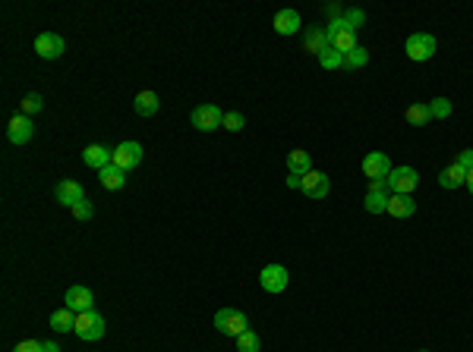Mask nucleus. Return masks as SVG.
I'll return each instance as SVG.
<instances>
[{
  "instance_id": "nucleus-1",
  "label": "nucleus",
  "mask_w": 473,
  "mask_h": 352,
  "mask_svg": "<svg viewBox=\"0 0 473 352\" xmlns=\"http://www.w3.org/2000/svg\"><path fill=\"white\" fill-rule=\"evenodd\" d=\"M325 32H329V44L335 51H341V54H347V51L357 48V28H350V22L344 19V16H335Z\"/></svg>"
},
{
  "instance_id": "nucleus-2",
  "label": "nucleus",
  "mask_w": 473,
  "mask_h": 352,
  "mask_svg": "<svg viewBox=\"0 0 473 352\" xmlns=\"http://www.w3.org/2000/svg\"><path fill=\"white\" fill-rule=\"evenodd\" d=\"M76 337L85 340V343H95V340L104 337V318L92 308V312H83V315H76Z\"/></svg>"
},
{
  "instance_id": "nucleus-3",
  "label": "nucleus",
  "mask_w": 473,
  "mask_h": 352,
  "mask_svg": "<svg viewBox=\"0 0 473 352\" xmlns=\"http://www.w3.org/2000/svg\"><path fill=\"white\" fill-rule=\"evenodd\" d=\"M215 327H218L224 337H240L243 331H249V321L240 308H221V312L215 315Z\"/></svg>"
},
{
  "instance_id": "nucleus-4",
  "label": "nucleus",
  "mask_w": 473,
  "mask_h": 352,
  "mask_svg": "<svg viewBox=\"0 0 473 352\" xmlns=\"http://www.w3.org/2000/svg\"><path fill=\"white\" fill-rule=\"evenodd\" d=\"M192 126L199 129V132H215V129L224 126V114H221L218 104H199V107L192 110Z\"/></svg>"
},
{
  "instance_id": "nucleus-5",
  "label": "nucleus",
  "mask_w": 473,
  "mask_h": 352,
  "mask_svg": "<svg viewBox=\"0 0 473 352\" xmlns=\"http://www.w3.org/2000/svg\"><path fill=\"white\" fill-rule=\"evenodd\" d=\"M385 183H388L391 195H410L420 186V173L413 167H398V170H391Z\"/></svg>"
},
{
  "instance_id": "nucleus-6",
  "label": "nucleus",
  "mask_w": 473,
  "mask_h": 352,
  "mask_svg": "<svg viewBox=\"0 0 473 352\" xmlns=\"http://www.w3.org/2000/svg\"><path fill=\"white\" fill-rule=\"evenodd\" d=\"M404 51H407V57H410V60H417V63L432 60V54H435V38H432V35H426V32H417V35H410V38H407Z\"/></svg>"
},
{
  "instance_id": "nucleus-7",
  "label": "nucleus",
  "mask_w": 473,
  "mask_h": 352,
  "mask_svg": "<svg viewBox=\"0 0 473 352\" xmlns=\"http://www.w3.org/2000/svg\"><path fill=\"white\" fill-rule=\"evenodd\" d=\"M300 189H303V195H306V198H313V202H322V198L329 195L331 183H329V176H325L322 170H309V173L300 179Z\"/></svg>"
},
{
  "instance_id": "nucleus-8",
  "label": "nucleus",
  "mask_w": 473,
  "mask_h": 352,
  "mask_svg": "<svg viewBox=\"0 0 473 352\" xmlns=\"http://www.w3.org/2000/svg\"><path fill=\"white\" fill-rule=\"evenodd\" d=\"M391 173V161L382 151H372L363 157V176H370V183H385Z\"/></svg>"
},
{
  "instance_id": "nucleus-9",
  "label": "nucleus",
  "mask_w": 473,
  "mask_h": 352,
  "mask_svg": "<svg viewBox=\"0 0 473 352\" xmlns=\"http://www.w3.org/2000/svg\"><path fill=\"white\" fill-rule=\"evenodd\" d=\"M259 283L265 292H284L288 290V267L284 264H265L259 274Z\"/></svg>"
},
{
  "instance_id": "nucleus-10",
  "label": "nucleus",
  "mask_w": 473,
  "mask_h": 352,
  "mask_svg": "<svg viewBox=\"0 0 473 352\" xmlns=\"http://www.w3.org/2000/svg\"><path fill=\"white\" fill-rule=\"evenodd\" d=\"M142 155L145 151H142V145L139 142H120L114 148V164L120 170H136L139 164H142Z\"/></svg>"
},
{
  "instance_id": "nucleus-11",
  "label": "nucleus",
  "mask_w": 473,
  "mask_h": 352,
  "mask_svg": "<svg viewBox=\"0 0 473 352\" xmlns=\"http://www.w3.org/2000/svg\"><path fill=\"white\" fill-rule=\"evenodd\" d=\"M63 51H67V41L54 32H42L38 38H35V54L44 57V60H57Z\"/></svg>"
},
{
  "instance_id": "nucleus-12",
  "label": "nucleus",
  "mask_w": 473,
  "mask_h": 352,
  "mask_svg": "<svg viewBox=\"0 0 473 352\" xmlns=\"http://www.w3.org/2000/svg\"><path fill=\"white\" fill-rule=\"evenodd\" d=\"M388 202H391V192L388 183H370V192L363 198V208L370 214H388Z\"/></svg>"
},
{
  "instance_id": "nucleus-13",
  "label": "nucleus",
  "mask_w": 473,
  "mask_h": 352,
  "mask_svg": "<svg viewBox=\"0 0 473 352\" xmlns=\"http://www.w3.org/2000/svg\"><path fill=\"white\" fill-rule=\"evenodd\" d=\"M32 136H35V126H32V120H28L26 114L10 116V123H7V139H10V142H13V145H26Z\"/></svg>"
},
{
  "instance_id": "nucleus-14",
  "label": "nucleus",
  "mask_w": 473,
  "mask_h": 352,
  "mask_svg": "<svg viewBox=\"0 0 473 352\" xmlns=\"http://www.w3.org/2000/svg\"><path fill=\"white\" fill-rule=\"evenodd\" d=\"M63 302H67L69 312L83 315V312H92V302H95V296H92L89 286H69L67 296H63Z\"/></svg>"
},
{
  "instance_id": "nucleus-15",
  "label": "nucleus",
  "mask_w": 473,
  "mask_h": 352,
  "mask_svg": "<svg viewBox=\"0 0 473 352\" xmlns=\"http://www.w3.org/2000/svg\"><path fill=\"white\" fill-rule=\"evenodd\" d=\"M54 198L63 204V208H76L79 202H85V189L76 183V179H63V183H57Z\"/></svg>"
},
{
  "instance_id": "nucleus-16",
  "label": "nucleus",
  "mask_w": 473,
  "mask_h": 352,
  "mask_svg": "<svg viewBox=\"0 0 473 352\" xmlns=\"http://www.w3.org/2000/svg\"><path fill=\"white\" fill-rule=\"evenodd\" d=\"M83 161H85V167H92V170L101 173L108 164H114V151L104 148V145H89V148L83 151Z\"/></svg>"
},
{
  "instance_id": "nucleus-17",
  "label": "nucleus",
  "mask_w": 473,
  "mask_h": 352,
  "mask_svg": "<svg viewBox=\"0 0 473 352\" xmlns=\"http://www.w3.org/2000/svg\"><path fill=\"white\" fill-rule=\"evenodd\" d=\"M300 13L297 10H281V13L274 16V32L278 35H297L300 32Z\"/></svg>"
},
{
  "instance_id": "nucleus-18",
  "label": "nucleus",
  "mask_w": 473,
  "mask_h": 352,
  "mask_svg": "<svg viewBox=\"0 0 473 352\" xmlns=\"http://www.w3.org/2000/svg\"><path fill=\"white\" fill-rule=\"evenodd\" d=\"M439 186L442 189H460V186H467V170L458 167V164H448L439 173Z\"/></svg>"
},
{
  "instance_id": "nucleus-19",
  "label": "nucleus",
  "mask_w": 473,
  "mask_h": 352,
  "mask_svg": "<svg viewBox=\"0 0 473 352\" xmlns=\"http://www.w3.org/2000/svg\"><path fill=\"white\" fill-rule=\"evenodd\" d=\"M98 179H101L104 189L117 192V189H124V186H126V170H120L117 164H108V167L98 173Z\"/></svg>"
},
{
  "instance_id": "nucleus-20",
  "label": "nucleus",
  "mask_w": 473,
  "mask_h": 352,
  "mask_svg": "<svg viewBox=\"0 0 473 352\" xmlns=\"http://www.w3.org/2000/svg\"><path fill=\"white\" fill-rule=\"evenodd\" d=\"M288 170H290V176H306L309 170H313V161H309V151H303V148H294L288 155Z\"/></svg>"
},
{
  "instance_id": "nucleus-21",
  "label": "nucleus",
  "mask_w": 473,
  "mask_h": 352,
  "mask_svg": "<svg viewBox=\"0 0 473 352\" xmlns=\"http://www.w3.org/2000/svg\"><path fill=\"white\" fill-rule=\"evenodd\" d=\"M413 211H417V202H413V195H391L388 202V214L391 217H413Z\"/></svg>"
},
{
  "instance_id": "nucleus-22",
  "label": "nucleus",
  "mask_w": 473,
  "mask_h": 352,
  "mask_svg": "<svg viewBox=\"0 0 473 352\" xmlns=\"http://www.w3.org/2000/svg\"><path fill=\"white\" fill-rule=\"evenodd\" d=\"M133 107H136L139 116H155L158 107H161V101H158L155 91H139L136 101H133Z\"/></svg>"
},
{
  "instance_id": "nucleus-23",
  "label": "nucleus",
  "mask_w": 473,
  "mask_h": 352,
  "mask_svg": "<svg viewBox=\"0 0 473 352\" xmlns=\"http://www.w3.org/2000/svg\"><path fill=\"white\" fill-rule=\"evenodd\" d=\"M51 331H57V333L76 331V312H69V308H57V312L51 315Z\"/></svg>"
},
{
  "instance_id": "nucleus-24",
  "label": "nucleus",
  "mask_w": 473,
  "mask_h": 352,
  "mask_svg": "<svg viewBox=\"0 0 473 352\" xmlns=\"http://www.w3.org/2000/svg\"><path fill=\"white\" fill-rule=\"evenodd\" d=\"M325 48H331V44H329V32H325V28H309V32H306V51H313V54L319 57Z\"/></svg>"
},
{
  "instance_id": "nucleus-25",
  "label": "nucleus",
  "mask_w": 473,
  "mask_h": 352,
  "mask_svg": "<svg viewBox=\"0 0 473 352\" xmlns=\"http://www.w3.org/2000/svg\"><path fill=\"white\" fill-rule=\"evenodd\" d=\"M366 63H370V51H366L363 44H357L354 51L344 54V69H360V67H366Z\"/></svg>"
},
{
  "instance_id": "nucleus-26",
  "label": "nucleus",
  "mask_w": 473,
  "mask_h": 352,
  "mask_svg": "<svg viewBox=\"0 0 473 352\" xmlns=\"http://www.w3.org/2000/svg\"><path fill=\"white\" fill-rule=\"evenodd\" d=\"M404 116H407V123H410V126H426V123L432 120V114H429V104H410Z\"/></svg>"
},
{
  "instance_id": "nucleus-27",
  "label": "nucleus",
  "mask_w": 473,
  "mask_h": 352,
  "mask_svg": "<svg viewBox=\"0 0 473 352\" xmlns=\"http://www.w3.org/2000/svg\"><path fill=\"white\" fill-rule=\"evenodd\" d=\"M259 346H262V340L256 331H243L240 337H237V349L240 352H259Z\"/></svg>"
},
{
  "instance_id": "nucleus-28",
  "label": "nucleus",
  "mask_w": 473,
  "mask_h": 352,
  "mask_svg": "<svg viewBox=\"0 0 473 352\" xmlns=\"http://www.w3.org/2000/svg\"><path fill=\"white\" fill-rule=\"evenodd\" d=\"M319 63H322L325 69H344V54L335 48H325L322 54H319Z\"/></svg>"
},
{
  "instance_id": "nucleus-29",
  "label": "nucleus",
  "mask_w": 473,
  "mask_h": 352,
  "mask_svg": "<svg viewBox=\"0 0 473 352\" xmlns=\"http://www.w3.org/2000/svg\"><path fill=\"white\" fill-rule=\"evenodd\" d=\"M429 114H432V120H448V116H451V101H448V98H432Z\"/></svg>"
},
{
  "instance_id": "nucleus-30",
  "label": "nucleus",
  "mask_w": 473,
  "mask_h": 352,
  "mask_svg": "<svg viewBox=\"0 0 473 352\" xmlns=\"http://www.w3.org/2000/svg\"><path fill=\"white\" fill-rule=\"evenodd\" d=\"M44 107V98L42 95H38V91H28V95L26 98H22V114H38V110H42Z\"/></svg>"
},
{
  "instance_id": "nucleus-31",
  "label": "nucleus",
  "mask_w": 473,
  "mask_h": 352,
  "mask_svg": "<svg viewBox=\"0 0 473 352\" xmlns=\"http://www.w3.org/2000/svg\"><path fill=\"white\" fill-rule=\"evenodd\" d=\"M69 211H73L76 220H92V217H95V204H92L89 198H85V202H79L76 208H69Z\"/></svg>"
},
{
  "instance_id": "nucleus-32",
  "label": "nucleus",
  "mask_w": 473,
  "mask_h": 352,
  "mask_svg": "<svg viewBox=\"0 0 473 352\" xmlns=\"http://www.w3.org/2000/svg\"><path fill=\"white\" fill-rule=\"evenodd\" d=\"M243 126H247L243 114H237V110H233V114H224V129H227V132H240Z\"/></svg>"
},
{
  "instance_id": "nucleus-33",
  "label": "nucleus",
  "mask_w": 473,
  "mask_h": 352,
  "mask_svg": "<svg viewBox=\"0 0 473 352\" xmlns=\"http://www.w3.org/2000/svg\"><path fill=\"white\" fill-rule=\"evenodd\" d=\"M13 352H44V343L42 340H22V343H16Z\"/></svg>"
},
{
  "instance_id": "nucleus-34",
  "label": "nucleus",
  "mask_w": 473,
  "mask_h": 352,
  "mask_svg": "<svg viewBox=\"0 0 473 352\" xmlns=\"http://www.w3.org/2000/svg\"><path fill=\"white\" fill-rule=\"evenodd\" d=\"M454 164H458V167H464L467 173H470V170H473V148L460 151V155H458V161H454Z\"/></svg>"
},
{
  "instance_id": "nucleus-35",
  "label": "nucleus",
  "mask_w": 473,
  "mask_h": 352,
  "mask_svg": "<svg viewBox=\"0 0 473 352\" xmlns=\"http://www.w3.org/2000/svg\"><path fill=\"white\" fill-rule=\"evenodd\" d=\"M344 19L350 22V28H360V26H363V19H366V16L360 13V10H347V13H344Z\"/></svg>"
},
{
  "instance_id": "nucleus-36",
  "label": "nucleus",
  "mask_w": 473,
  "mask_h": 352,
  "mask_svg": "<svg viewBox=\"0 0 473 352\" xmlns=\"http://www.w3.org/2000/svg\"><path fill=\"white\" fill-rule=\"evenodd\" d=\"M44 352H63V349H60L57 343H51V340H48V343H44Z\"/></svg>"
},
{
  "instance_id": "nucleus-37",
  "label": "nucleus",
  "mask_w": 473,
  "mask_h": 352,
  "mask_svg": "<svg viewBox=\"0 0 473 352\" xmlns=\"http://www.w3.org/2000/svg\"><path fill=\"white\" fill-rule=\"evenodd\" d=\"M467 189H470V195H473V170L467 173Z\"/></svg>"
},
{
  "instance_id": "nucleus-38",
  "label": "nucleus",
  "mask_w": 473,
  "mask_h": 352,
  "mask_svg": "<svg viewBox=\"0 0 473 352\" xmlns=\"http://www.w3.org/2000/svg\"><path fill=\"white\" fill-rule=\"evenodd\" d=\"M420 352H426V349H420Z\"/></svg>"
}]
</instances>
